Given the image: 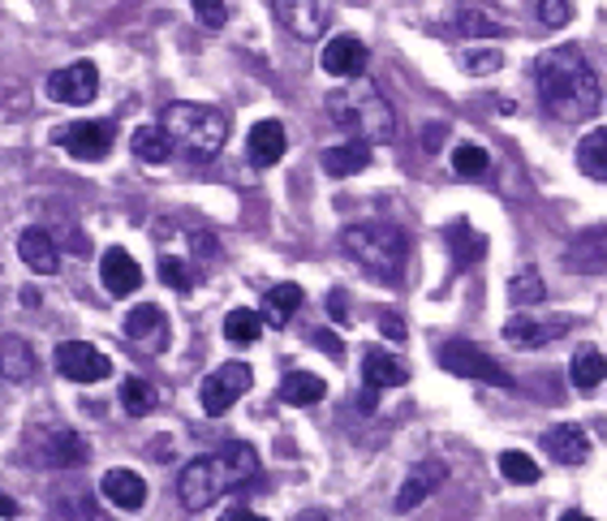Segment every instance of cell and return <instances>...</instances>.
<instances>
[{
    "label": "cell",
    "instance_id": "obj_28",
    "mask_svg": "<svg viewBox=\"0 0 607 521\" xmlns=\"http://www.w3.org/2000/svg\"><path fill=\"white\" fill-rule=\"evenodd\" d=\"M448 250H453V268H466V263H478V259L487 254V241H482L478 228H470L466 221H457L448 228Z\"/></svg>",
    "mask_w": 607,
    "mask_h": 521
},
{
    "label": "cell",
    "instance_id": "obj_24",
    "mask_svg": "<svg viewBox=\"0 0 607 521\" xmlns=\"http://www.w3.org/2000/svg\"><path fill=\"white\" fill-rule=\"evenodd\" d=\"M362 379H366V388H375V392H384V388H401L409 371H405L401 358H393V354H384V350H371L366 358H362Z\"/></svg>",
    "mask_w": 607,
    "mask_h": 521
},
{
    "label": "cell",
    "instance_id": "obj_33",
    "mask_svg": "<svg viewBox=\"0 0 607 521\" xmlns=\"http://www.w3.org/2000/svg\"><path fill=\"white\" fill-rule=\"evenodd\" d=\"M259 332H264V315H259V310H246V306L229 310V319H224V336H229V341L250 345V341H259Z\"/></svg>",
    "mask_w": 607,
    "mask_h": 521
},
{
    "label": "cell",
    "instance_id": "obj_41",
    "mask_svg": "<svg viewBox=\"0 0 607 521\" xmlns=\"http://www.w3.org/2000/svg\"><path fill=\"white\" fill-rule=\"evenodd\" d=\"M380 328H384V336H388V341H405V336H409L405 319H397V315H388V310L380 315Z\"/></svg>",
    "mask_w": 607,
    "mask_h": 521
},
{
    "label": "cell",
    "instance_id": "obj_49",
    "mask_svg": "<svg viewBox=\"0 0 607 521\" xmlns=\"http://www.w3.org/2000/svg\"><path fill=\"white\" fill-rule=\"evenodd\" d=\"M297 521H328V513H302Z\"/></svg>",
    "mask_w": 607,
    "mask_h": 521
},
{
    "label": "cell",
    "instance_id": "obj_36",
    "mask_svg": "<svg viewBox=\"0 0 607 521\" xmlns=\"http://www.w3.org/2000/svg\"><path fill=\"white\" fill-rule=\"evenodd\" d=\"M509 298L517 301V306H539L547 298V285H542V276L535 268H522L513 281H509Z\"/></svg>",
    "mask_w": 607,
    "mask_h": 521
},
{
    "label": "cell",
    "instance_id": "obj_27",
    "mask_svg": "<svg viewBox=\"0 0 607 521\" xmlns=\"http://www.w3.org/2000/svg\"><path fill=\"white\" fill-rule=\"evenodd\" d=\"M328 392V383L311 371H289L280 379V401L284 405H319Z\"/></svg>",
    "mask_w": 607,
    "mask_h": 521
},
{
    "label": "cell",
    "instance_id": "obj_1",
    "mask_svg": "<svg viewBox=\"0 0 607 521\" xmlns=\"http://www.w3.org/2000/svg\"><path fill=\"white\" fill-rule=\"evenodd\" d=\"M535 86H539L542 108L556 117V121H591L604 104V86L599 74L591 70V61L582 57V48L573 44H560V48H547L539 61H535Z\"/></svg>",
    "mask_w": 607,
    "mask_h": 521
},
{
    "label": "cell",
    "instance_id": "obj_34",
    "mask_svg": "<svg viewBox=\"0 0 607 521\" xmlns=\"http://www.w3.org/2000/svg\"><path fill=\"white\" fill-rule=\"evenodd\" d=\"M121 405H126V414H135V418H142V414H151L155 405H160V392L147 383V379H138V375H130L126 383H121Z\"/></svg>",
    "mask_w": 607,
    "mask_h": 521
},
{
    "label": "cell",
    "instance_id": "obj_23",
    "mask_svg": "<svg viewBox=\"0 0 607 521\" xmlns=\"http://www.w3.org/2000/svg\"><path fill=\"white\" fill-rule=\"evenodd\" d=\"M319 164H324V173H332V177H353V173H362V168L371 164V143H362V139L337 143V147H328L319 155Z\"/></svg>",
    "mask_w": 607,
    "mask_h": 521
},
{
    "label": "cell",
    "instance_id": "obj_43",
    "mask_svg": "<svg viewBox=\"0 0 607 521\" xmlns=\"http://www.w3.org/2000/svg\"><path fill=\"white\" fill-rule=\"evenodd\" d=\"M466 66H470L474 74H491V70L500 66V57H495V52H482V57H470Z\"/></svg>",
    "mask_w": 607,
    "mask_h": 521
},
{
    "label": "cell",
    "instance_id": "obj_6",
    "mask_svg": "<svg viewBox=\"0 0 607 521\" xmlns=\"http://www.w3.org/2000/svg\"><path fill=\"white\" fill-rule=\"evenodd\" d=\"M440 367L448 375H457V379H478V383H491V388H513L509 371L491 354H482L478 345H470V341H448L440 350Z\"/></svg>",
    "mask_w": 607,
    "mask_h": 521
},
{
    "label": "cell",
    "instance_id": "obj_7",
    "mask_svg": "<svg viewBox=\"0 0 607 521\" xmlns=\"http://www.w3.org/2000/svg\"><path fill=\"white\" fill-rule=\"evenodd\" d=\"M26 448L39 465H57V470H69V465H82L91 457L86 440L69 427H31L26 436Z\"/></svg>",
    "mask_w": 607,
    "mask_h": 521
},
{
    "label": "cell",
    "instance_id": "obj_21",
    "mask_svg": "<svg viewBox=\"0 0 607 521\" xmlns=\"http://www.w3.org/2000/svg\"><path fill=\"white\" fill-rule=\"evenodd\" d=\"M280 155H284V126L280 121H259L246 139V159L255 168H271Z\"/></svg>",
    "mask_w": 607,
    "mask_h": 521
},
{
    "label": "cell",
    "instance_id": "obj_29",
    "mask_svg": "<svg viewBox=\"0 0 607 521\" xmlns=\"http://www.w3.org/2000/svg\"><path fill=\"white\" fill-rule=\"evenodd\" d=\"M297 306H302V289H297V285H271L268 298H264V323L284 328V323L293 319Z\"/></svg>",
    "mask_w": 607,
    "mask_h": 521
},
{
    "label": "cell",
    "instance_id": "obj_18",
    "mask_svg": "<svg viewBox=\"0 0 607 521\" xmlns=\"http://www.w3.org/2000/svg\"><path fill=\"white\" fill-rule=\"evenodd\" d=\"M126 336L138 341L147 354L164 350V341H168V319H164V310H160V306H135V310L126 315Z\"/></svg>",
    "mask_w": 607,
    "mask_h": 521
},
{
    "label": "cell",
    "instance_id": "obj_2",
    "mask_svg": "<svg viewBox=\"0 0 607 521\" xmlns=\"http://www.w3.org/2000/svg\"><path fill=\"white\" fill-rule=\"evenodd\" d=\"M255 478H259V452L250 445H224L211 457H195L182 470L177 496H182V505L190 513H199V509H211L224 492H237V487H246Z\"/></svg>",
    "mask_w": 607,
    "mask_h": 521
},
{
    "label": "cell",
    "instance_id": "obj_31",
    "mask_svg": "<svg viewBox=\"0 0 607 521\" xmlns=\"http://www.w3.org/2000/svg\"><path fill=\"white\" fill-rule=\"evenodd\" d=\"M130 143H135L138 159H147V164H160V159H168V151H173V139L164 134V126H138Z\"/></svg>",
    "mask_w": 607,
    "mask_h": 521
},
{
    "label": "cell",
    "instance_id": "obj_15",
    "mask_svg": "<svg viewBox=\"0 0 607 521\" xmlns=\"http://www.w3.org/2000/svg\"><path fill=\"white\" fill-rule=\"evenodd\" d=\"M100 276H104V289H108L113 298H130V294H138V285H142V268H138V259L135 254H126L121 246L104 250V259H100Z\"/></svg>",
    "mask_w": 607,
    "mask_h": 521
},
{
    "label": "cell",
    "instance_id": "obj_13",
    "mask_svg": "<svg viewBox=\"0 0 607 521\" xmlns=\"http://www.w3.org/2000/svg\"><path fill=\"white\" fill-rule=\"evenodd\" d=\"M95 91H100V70L91 61H73V66L48 78V95L57 104H91Z\"/></svg>",
    "mask_w": 607,
    "mask_h": 521
},
{
    "label": "cell",
    "instance_id": "obj_14",
    "mask_svg": "<svg viewBox=\"0 0 607 521\" xmlns=\"http://www.w3.org/2000/svg\"><path fill=\"white\" fill-rule=\"evenodd\" d=\"M17 254H22V263H26L31 272H39V276H52L57 263H61V246H57V237H52L44 224H31V228L17 233Z\"/></svg>",
    "mask_w": 607,
    "mask_h": 521
},
{
    "label": "cell",
    "instance_id": "obj_22",
    "mask_svg": "<svg viewBox=\"0 0 607 521\" xmlns=\"http://www.w3.org/2000/svg\"><path fill=\"white\" fill-rule=\"evenodd\" d=\"M35 350L22 341V336H0V375L9 379V383H26V379H35Z\"/></svg>",
    "mask_w": 607,
    "mask_h": 521
},
{
    "label": "cell",
    "instance_id": "obj_38",
    "mask_svg": "<svg viewBox=\"0 0 607 521\" xmlns=\"http://www.w3.org/2000/svg\"><path fill=\"white\" fill-rule=\"evenodd\" d=\"M160 281H164L168 289H177V294H186V289L195 285L190 268H186L182 259H173V254H164V259H160Z\"/></svg>",
    "mask_w": 607,
    "mask_h": 521
},
{
    "label": "cell",
    "instance_id": "obj_30",
    "mask_svg": "<svg viewBox=\"0 0 607 521\" xmlns=\"http://www.w3.org/2000/svg\"><path fill=\"white\" fill-rule=\"evenodd\" d=\"M577 168L595 181H607V130H591L577 143Z\"/></svg>",
    "mask_w": 607,
    "mask_h": 521
},
{
    "label": "cell",
    "instance_id": "obj_12",
    "mask_svg": "<svg viewBox=\"0 0 607 521\" xmlns=\"http://www.w3.org/2000/svg\"><path fill=\"white\" fill-rule=\"evenodd\" d=\"M569 336V319H539V315H517L504 323V341L517 350H542Z\"/></svg>",
    "mask_w": 607,
    "mask_h": 521
},
{
    "label": "cell",
    "instance_id": "obj_48",
    "mask_svg": "<svg viewBox=\"0 0 607 521\" xmlns=\"http://www.w3.org/2000/svg\"><path fill=\"white\" fill-rule=\"evenodd\" d=\"M560 521H591V518H586V513H577V509H569V513H564Z\"/></svg>",
    "mask_w": 607,
    "mask_h": 521
},
{
    "label": "cell",
    "instance_id": "obj_11",
    "mask_svg": "<svg viewBox=\"0 0 607 521\" xmlns=\"http://www.w3.org/2000/svg\"><path fill=\"white\" fill-rule=\"evenodd\" d=\"M57 371L73 383H100V379H108L113 363H108V354H100L86 341H66V345H57Z\"/></svg>",
    "mask_w": 607,
    "mask_h": 521
},
{
    "label": "cell",
    "instance_id": "obj_45",
    "mask_svg": "<svg viewBox=\"0 0 607 521\" xmlns=\"http://www.w3.org/2000/svg\"><path fill=\"white\" fill-rule=\"evenodd\" d=\"M220 521H264V518H259V513H250V509H229Z\"/></svg>",
    "mask_w": 607,
    "mask_h": 521
},
{
    "label": "cell",
    "instance_id": "obj_35",
    "mask_svg": "<svg viewBox=\"0 0 607 521\" xmlns=\"http://www.w3.org/2000/svg\"><path fill=\"white\" fill-rule=\"evenodd\" d=\"M500 474H504L509 483L530 487V483H539V461H535L530 452H522V448H509V452L500 457Z\"/></svg>",
    "mask_w": 607,
    "mask_h": 521
},
{
    "label": "cell",
    "instance_id": "obj_5",
    "mask_svg": "<svg viewBox=\"0 0 607 521\" xmlns=\"http://www.w3.org/2000/svg\"><path fill=\"white\" fill-rule=\"evenodd\" d=\"M340 250H345L358 268L375 272L384 285H401V268H405L401 228H393V224H384V221L349 224V228L340 233Z\"/></svg>",
    "mask_w": 607,
    "mask_h": 521
},
{
    "label": "cell",
    "instance_id": "obj_44",
    "mask_svg": "<svg viewBox=\"0 0 607 521\" xmlns=\"http://www.w3.org/2000/svg\"><path fill=\"white\" fill-rule=\"evenodd\" d=\"M328 315H337L340 323H345V319H349V310H345V294H328Z\"/></svg>",
    "mask_w": 607,
    "mask_h": 521
},
{
    "label": "cell",
    "instance_id": "obj_17",
    "mask_svg": "<svg viewBox=\"0 0 607 521\" xmlns=\"http://www.w3.org/2000/svg\"><path fill=\"white\" fill-rule=\"evenodd\" d=\"M444 478H448V465H444V461H422V465H413L409 478L401 483V492H397V513L418 509V505H422Z\"/></svg>",
    "mask_w": 607,
    "mask_h": 521
},
{
    "label": "cell",
    "instance_id": "obj_8",
    "mask_svg": "<svg viewBox=\"0 0 607 521\" xmlns=\"http://www.w3.org/2000/svg\"><path fill=\"white\" fill-rule=\"evenodd\" d=\"M250 388V367L246 363H224L202 379V410L207 414H229Z\"/></svg>",
    "mask_w": 607,
    "mask_h": 521
},
{
    "label": "cell",
    "instance_id": "obj_10",
    "mask_svg": "<svg viewBox=\"0 0 607 521\" xmlns=\"http://www.w3.org/2000/svg\"><path fill=\"white\" fill-rule=\"evenodd\" d=\"M52 139H57L73 159H104V155L113 151L117 130H113V121H73V126H61Z\"/></svg>",
    "mask_w": 607,
    "mask_h": 521
},
{
    "label": "cell",
    "instance_id": "obj_4",
    "mask_svg": "<svg viewBox=\"0 0 607 521\" xmlns=\"http://www.w3.org/2000/svg\"><path fill=\"white\" fill-rule=\"evenodd\" d=\"M160 126L186 159H211L229 139V117L211 104H168Z\"/></svg>",
    "mask_w": 607,
    "mask_h": 521
},
{
    "label": "cell",
    "instance_id": "obj_39",
    "mask_svg": "<svg viewBox=\"0 0 607 521\" xmlns=\"http://www.w3.org/2000/svg\"><path fill=\"white\" fill-rule=\"evenodd\" d=\"M569 13H573V4H569V0H539V22L542 26H564V22H569Z\"/></svg>",
    "mask_w": 607,
    "mask_h": 521
},
{
    "label": "cell",
    "instance_id": "obj_9",
    "mask_svg": "<svg viewBox=\"0 0 607 521\" xmlns=\"http://www.w3.org/2000/svg\"><path fill=\"white\" fill-rule=\"evenodd\" d=\"M276 17L297 35V39H319L332 26V4L328 0H271Z\"/></svg>",
    "mask_w": 607,
    "mask_h": 521
},
{
    "label": "cell",
    "instance_id": "obj_40",
    "mask_svg": "<svg viewBox=\"0 0 607 521\" xmlns=\"http://www.w3.org/2000/svg\"><path fill=\"white\" fill-rule=\"evenodd\" d=\"M190 4H195V13H199L207 26H224V17H229L224 0H190Z\"/></svg>",
    "mask_w": 607,
    "mask_h": 521
},
{
    "label": "cell",
    "instance_id": "obj_3",
    "mask_svg": "<svg viewBox=\"0 0 607 521\" xmlns=\"http://www.w3.org/2000/svg\"><path fill=\"white\" fill-rule=\"evenodd\" d=\"M328 117L345 134H353L362 143H393L397 139V113L371 78H349L337 95H328Z\"/></svg>",
    "mask_w": 607,
    "mask_h": 521
},
{
    "label": "cell",
    "instance_id": "obj_25",
    "mask_svg": "<svg viewBox=\"0 0 607 521\" xmlns=\"http://www.w3.org/2000/svg\"><path fill=\"white\" fill-rule=\"evenodd\" d=\"M569 379H573V388H582V392H595L599 383L607 379V358L595 350V345H582V350H573V358H569Z\"/></svg>",
    "mask_w": 607,
    "mask_h": 521
},
{
    "label": "cell",
    "instance_id": "obj_19",
    "mask_svg": "<svg viewBox=\"0 0 607 521\" xmlns=\"http://www.w3.org/2000/svg\"><path fill=\"white\" fill-rule=\"evenodd\" d=\"M542 448H547L551 461H560V465H582V461L591 457V436H586L582 427H573V423H560V427H551V431L542 436Z\"/></svg>",
    "mask_w": 607,
    "mask_h": 521
},
{
    "label": "cell",
    "instance_id": "obj_42",
    "mask_svg": "<svg viewBox=\"0 0 607 521\" xmlns=\"http://www.w3.org/2000/svg\"><path fill=\"white\" fill-rule=\"evenodd\" d=\"M311 341H315V345H319L324 354H332V358H340V354H345V345H340V336H332V332H315Z\"/></svg>",
    "mask_w": 607,
    "mask_h": 521
},
{
    "label": "cell",
    "instance_id": "obj_20",
    "mask_svg": "<svg viewBox=\"0 0 607 521\" xmlns=\"http://www.w3.org/2000/svg\"><path fill=\"white\" fill-rule=\"evenodd\" d=\"M100 492L108 496V505H117L126 513H135V509L147 505V483H142V474H135V470H108L104 483H100Z\"/></svg>",
    "mask_w": 607,
    "mask_h": 521
},
{
    "label": "cell",
    "instance_id": "obj_47",
    "mask_svg": "<svg viewBox=\"0 0 607 521\" xmlns=\"http://www.w3.org/2000/svg\"><path fill=\"white\" fill-rule=\"evenodd\" d=\"M440 143H444V139H440V130H427V139H422V147H427V151H440Z\"/></svg>",
    "mask_w": 607,
    "mask_h": 521
},
{
    "label": "cell",
    "instance_id": "obj_26",
    "mask_svg": "<svg viewBox=\"0 0 607 521\" xmlns=\"http://www.w3.org/2000/svg\"><path fill=\"white\" fill-rule=\"evenodd\" d=\"M569 263H573V268H582L586 276L604 272V268H607V233H604V228H591V233H582V237L569 246Z\"/></svg>",
    "mask_w": 607,
    "mask_h": 521
},
{
    "label": "cell",
    "instance_id": "obj_16",
    "mask_svg": "<svg viewBox=\"0 0 607 521\" xmlns=\"http://www.w3.org/2000/svg\"><path fill=\"white\" fill-rule=\"evenodd\" d=\"M319 61H324V74L328 78H345L349 82V78H362V70H366V48L353 35H332Z\"/></svg>",
    "mask_w": 607,
    "mask_h": 521
},
{
    "label": "cell",
    "instance_id": "obj_32",
    "mask_svg": "<svg viewBox=\"0 0 607 521\" xmlns=\"http://www.w3.org/2000/svg\"><path fill=\"white\" fill-rule=\"evenodd\" d=\"M453 31H457V35H478V39L504 35V26H500L495 17H487L482 9H470V4H462V9L453 13Z\"/></svg>",
    "mask_w": 607,
    "mask_h": 521
},
{
    "label": "cell",
    "instance_id": "obj_37",
    "mask_svg": "<svg viewBox=\"0 0 607 521\" xmlns=\"http://www.w3.org/2000/svg\"><path fill=\"white\" fill-rule=\"evenodd\" d=\"M453 168H457L462 177H482V173L491 168V155L482 147H470V143H466V147L453 151Z\"/></svg>",
    "mask_w": 607,
    "mask_h": 521
},
{
    "label": "cell",
    "instance_id": "obj_46",
    "mask_svg": "<svg viewBox=\"0 0 607 521\" xmlns=\"http://www.w3.org/2000/svg\"><path fill=\"white\" fill-rule=\"evenodd\" d=\"M0 518H17V505H13L4 492H0Z\"/></svg>",
    "mask_w": 607,
    "mask_h": 521
}]
</instances>
